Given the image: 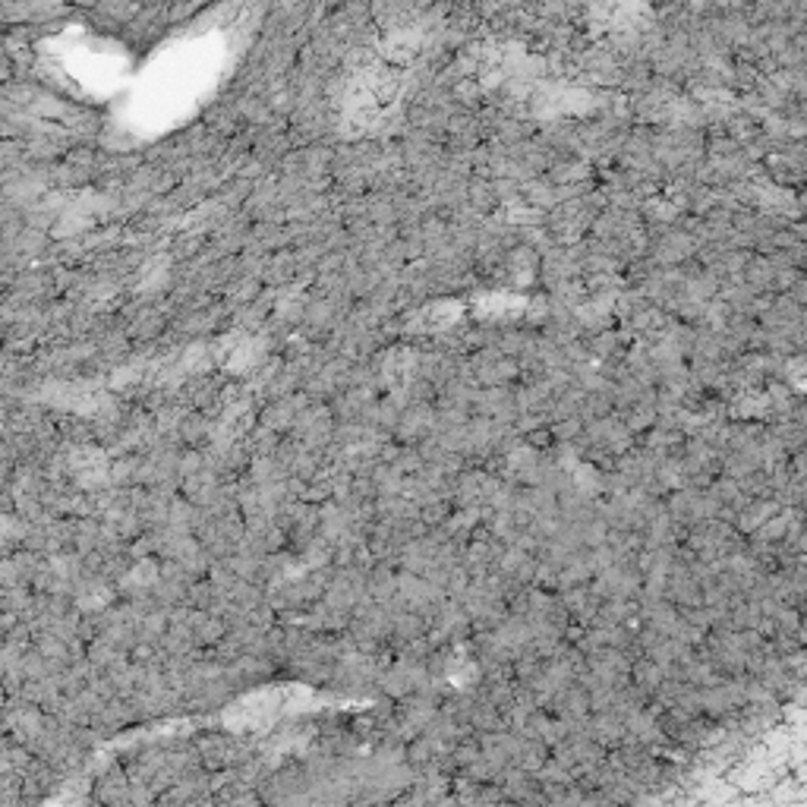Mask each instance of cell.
I'll return each instance as SVG.
<instances>
[{"instance_id": "obj_1", "label": "cell", "mask_w": 807, "mask_h": 807, "mask_svg": "<svg viewBox=\"0 0 807 807\" xmlns=\"http://www.w3.org/2000/svg\"><path fill=\"white\" fill-rule=\"evenodd\" d=\"M748 400H760V407H757V414H763V410L769 414V398H767V394L748 391ZM732 414H735V416H754V407H738V410H732Z\"/></svg>"}]
</instances>
